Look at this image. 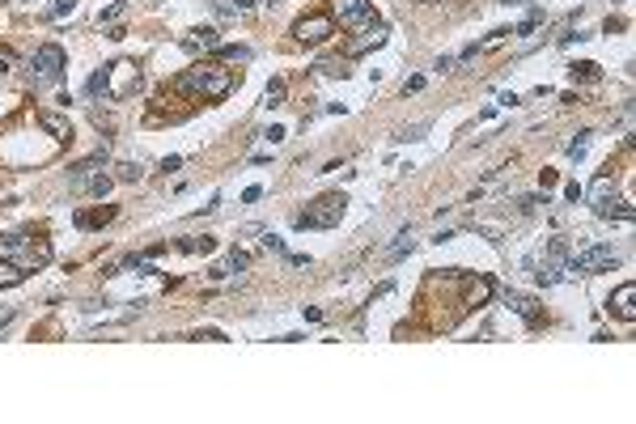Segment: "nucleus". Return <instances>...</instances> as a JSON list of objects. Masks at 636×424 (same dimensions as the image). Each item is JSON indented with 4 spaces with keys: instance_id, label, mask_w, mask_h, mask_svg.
I'll list each match as a JSON object with an SVG mask.
<instances>
[{
    "instance_id": "f257e3e1",
    "label": "nucleus",
    "mask_w": 636,
    "mask_h": 424,
    "mask_svg": "<svg viewBox=\"0 0 636 424\" xmlns=\"http://www.w3.org/2000/svg\"><path fill=\"white\" fill-rule=\"evenodd\" d=\"M179 89L191 98H204V102H221V98L234 89V72L221 64H200V68H187L179 77Z\"/></svg>"
},
{
    "instance_id": "f03ea898",
    "label": "nucleus",
    "mask_w": 636,
    "mask_h": 424,
    "mask_svg": "<svg viewBox=\"0 0 636 424\" xmlns=\"http://www.w3.org/2000/svg\"><path fill=\"white\" fill-rule=\"evenodd\" d=\"M344 208H348V199H344V195H318L306 212L293 216V225H297V230H331V225H339Z\"/></svg>"
},
{
    "instance_id": "7ed1b4c3",
    "label": "nucleus",
    "mask_w": 636,
    "mask_h": 424,
    "mask_svg": "<svg viewBox=\"0 0 636 424\" xmlns=\"http://www.w3.org/2000/svg\"><path fill=\"white\" fill-rule=\"evenodd\" d=\"M611 267H620L615 246H585L565 263V271H573V276H598V271H611Z\"/></svg>"
},
{
    "instance_id": "20e7f679",
    "label": "nucleus",
    "mask_w": 636,
    "mask_h": 424,
    "mask_svg": "<svg viewBox=\"0 0 636 424\" xmlns=\"http://www.w3.org/2000/svg\"><path fill=\"white\" fill-rule=\"evenodd\" d=\"M64 68H68V56H64L60 43H43L34 52V60H30V72H34L38 85H56L64 77Z\"/></svg>"
},
{
    "instance_id": "39448f33",
    "label": "nucleus",
    "mask_w": 636,
    "mask_h": 424,
    "mask_svg": "<svg viewBox=\"0 0 636 424\" xmlns=\"http://www.w3.org/2000/svg\"><path fill=\"white\" fill-rule=\"evenodd\" d=\"M331 21H339L344 30H365L378 17L370 9V0H331Z\"/></svg>"
},
{
    "instance_id": "423d86ee",
    "label": "nucleus",
    "mask_w": 636,
    "mask_h": 424,
    "mask_svg": "<svg viewBox=\"0 0 636 424\" xmlns=\"http://www.w3.org/2000/svg\"><path fill=\"white\" fill-rule=\"evenodd\" d=\"M102 81H106V93L102 98H128L136 85H140V72H136V64H128V60H119V64H111V68H102Z\"/></svg>"
},
{
    "instance_id": "0eeeda50",
    "label": "nucleus",
    "mask_w": 636,
    "mask_h": 424,
    "mask_svg": "<svg viewBox=\"0 0 636 424\" xmlns=\"http://www.w3.org/2000/svg\"><path fill=\"white\" fill-rule=\"evenodd\" d=\"M331 34H335V21H331V13H310V17H302L297 26H293V38H297V43H306V47L323 43V38H331Z\"/></svg>"
},
{
    "instance_id": "6e6552de",
    "label": "nucleus",
    "mask_w": 636,
    "mask_h": 424,
    "mask_svg": "<svg viewBox=\"0 0 636 424\" xmlns=\"http://www.w3.org/2000/svg\"><path fill=\"white\" fill-rule=\"evenodd\" d=\"M179 47H183V52H191V56L216 52V47H221V30H216V26H195V30H187L179 38Z\"/></svg>"
},
{
    "instance_id": "1a4fd4ad",
    "label": "nucleus",
    "mask_w": 636,
    "mask_h": 424,
    "mask_svg": "<svg viewBox=\"0 0 636 424\" xmlns=\"http://www.w3.org/2000/svg\"><path fill=\"white\" fill-rule=\"evenodd\" d=\"M43 263H52V242H47V238H34V242L21 246V259H17L21 271H34V267H43Z\"/></svg>"
},
{
    "instance_id": "9d476101",
    "label": "nucleus",
    "mask_w": 636,
    "mask_h": 424,
    "mask_svg": "<svg viewBox=\"0 0 636 424\" xmlns=\"http://www.w3.org/2000/svg\"><path fill=\"white\" fill-rule=\"evenodd\" d=\"M102 161H106V148H98L93 157H85V161H77V166L68 170V183H72V187L81 191V187H85V183L93 179V174H98V166H102Z\"/></svg>"
},
{
    "instance_id": "9b49d317",
    "label": "nucleus",
    "mask_w": 636,
    "mask_h": 424,
    "mask_svg": "<svg viewBox=\"0 0 636 424\" xmlns=\"http://www.w3.org/2000/svg\"><path fill=\"white\" fill-rule=\"evenodd\" d=\"M382 43H386V26H382V21H374V26H365V34L352 38L344 52H348V56H365L370 47H382Z\"/></svg>"
},
{
    "instance_id": "f8f14e48",
    "label": "nucleus",
    "mask_w": 636,
    "mask_h": 424,
    "mask_svg": "<svg viewBox=\"0 0 636 424\" xmlns=\"http://www.w3.org/2000/svg\"><path fill=\"white\" fill-rule=\"evenodd\" d=\"M611 310H615L624 322L636 318V284H620L615 293H611Z\"/></svg>"
},
{
    "instance_id": "ddd939ff",
    "label": "nucleus",
    "mask_w": 636,
    "mask_h": 424,
    "mask_svg": "<svg viewBox=\"0 0 636 424\" xmlns=\"http://www.w3.org/2000/svg\"><path fill=\"white\" fill-rule=\"evenodd\" d=\"M505 306H509L513 314H518L522 322H530V327L539 322V306H534L530 297H522V293H505Z\"/></svg>"
},
{
    "instance_id": "4468645a",
    "label": "nucleus",
    "mask_w": 636,
    "mask_h": 424,
    "mask_svg": "<svg viewBox=\"0 0 636 424\" xmlns=\"http://www.w3.org/2000/svg\"><path fill=\"white\" fill-rule=\"evenodd\" d=\"M611 195H615V179H611V174H598L594 187H590V204L602 208V204H611Z\"/></svg>"
},
{
    "instance_id": "2eb2a0df",
    "label": "nucleus",
    "mask_w": 636,
    "mask_h": 424,
    "mask_svg": "<svg viewBox=\"0 0 636 424\" xmlns=\"http://www.w3.org/2000/svg\"><path fill=\"white\" fill-rule=\"evenodd\" d=\"M38 128H43V132H52L60 144H64V140H72V128H68V119H60V115H38Z\"/></svg>"
},
{
    "instance_id": "dca6fc26",
    "label": "nucleus",
    "mask_w": 636,
    "mask_h": 424,
    "mask_svg": "<svg viewBox=\"0 0 636 424\" xmlns=\"http://www.w3.org/2000/svg\"><path fill=\"white\" fill-rule=\"evenodd\" d=\"M21 280H26V271H21L13 259H0V289H17Z\"/></svg>"
},
{
    "instance_id": "f3484780",
    "label": "nucleus",
    "mask_w": 636,
    "mask_h": 424,
    "mask_svg": "<svg viewBox=\"0 0 636 424\" xmlns=\"http://www.w3.org/2000/svg\"><path fill=\"white\" fill-rule=\"evenodd\" d=\"M488 297H492V280H484V276H475V280L467 284V306H484Z\"/></svg>"
},
{
    "instance_id": "a211bd4d",
    "label": "nucleus",
    "mask_w": 636,
    "mask_h": 424,
    "mask_svg": "<svg viewBox=\"0 0 636 424\" xmlns=\"http://www.w3.org/2000/svg\"><path fill=\"white\" fill-rule=\"evenodd\" d=\"M179 251H187V255H212L216 251V238H208V234L204 238H183Z\"/></svg>"
},
{
    "instance_id": "6ab92c4d",
    "label": "nucleus",
    "mask_w": 636,
    "mask_h": 424,
    "mask_svg": "<svg viewBox=\"0 0 636 424\" xmlns=\"http://www.w3.org/2000/svg\"><path fill=\"white\" fill-rule=\"evenodd\" d=\"M284 93H288V85L276 77V81H267V89H263V107L267 111H276V107H284Z\"/></svg>"
},
{
    "instance_id": "aec40b11",
    "label": "nucleus",
    "mask_w": 636,
    "mask_h": 424,
    "mask_svg": "<svg viewBox=\"0 0 636 424\" xmlns=\"http://www.w3.org/2000/svg\"><path fill=\"white\" fill-rule=\"evenodd\" d=\"M216 60H221V64H247V60H251V47H247V43H238V47H216Z\"/></svg>"
},
{
    "instance_id": "412c9836",
    "label": "nucleus",
    "mask_w": 636,
    "mask_h": 424,
    "mask_svg": "<svg viewBox=\"0 0 636 424\" xmlns=\"http://www.w3.org/2000/svg\"><path fill=\"white\" fill-rule=\"evenodd\" d=\"M144 179V166L140 161H119L115 166V183H140Z\"/></svg>"
},
{
    "instance_id": "4be33fe9",
    "label": "nucleus",
    "mask_w": 636,
    "mask_h": 424,
    "mask_svg": "<svg viewBox=\"0 0 636 424\" xmlns=\"http://www.w3.org/2000/svg\"><path fill=\"white\" fill-rule=\"evenodd\" d=\"M111 187H115V179H111V174H102V170H98V174H93V179H89V183H85L81 191H89V195H98V199H102V195H106Z\"/></svg>"
},
{
    "instance_id": "5701e85b",
    "label": "nucleus",
    "mask_w": 636,
    "mask_h": 424,
    "mask_svg": "<svg viewBox=\"0 0 636 424\" xmlns=\"http://www.w3.org/2000/svg\"><path fill=\"white\" fill-rule=\"evenodd\" d=\"M111 216H115V208H98V212H81V216H77V225H81V230H93V225H106Z\"/></svg>"
},
{
    "instance_id": "b1692460",
    "label": "nucleus",
    "mask_w": 636,
    "mask_h": 424,
    "mask_svg": "<svg viewBox=\"0 0 636 424\" xmlns=\"http://www.w3.org/2000/svg\"><path fill=\"white\" fill-rule=\"evenodd\" d=\"M598 216H615V221H632V204L628 199H615V204H602Z\"/></svg>"
},
{
    "instance_id": "393cba45",
    "label": "nucleus",
    "mask_w": 636,
    "mask_h": 424,
    "mask_svg": "<svg viewBox=\"0 0 636 424\" xmlns=\"http://www.w3.org/2000/svg\"><path fill=\"white\" fill-rule=\"evenodd\" d=\"M411 234H399V242H390V251H386V263H395V259H403V255H411Z\"/></svg>"
},
{
    "instance_id": "a878e982",
    "label": "nucleus",
    "mask_w": 636,
    "mask_h": 424,
    "mask_svg": "<svg viewBox=\"0 0 636 424\" xmlns=\"http://www.w3.org/2000/svg\"><path fill=\"white\" fill-rule=\"evenodd\" d=\"M21 246H26V234H5V238H0V259H9V255H17Z\"/></svg>"
},
{
    "instance_id": "bb28decb",
    "label": "nucleus",
    "mask_w": 636,
    "mask_h": 424,
    "mask_svg": "<svg viewBox=\"0 0 636 424\" xmlns=\"http://www.w3.org/2000/svg\"><path fill=\"white\" fill-rule=\"evenodd\" d=\"M598 81L602 77V72H598V64H590V60H581V64H573V81Z\"/></svg>"
},
{
    "instance_id": "cd10ccee",
    "label": "nucleus",
    "mask_w": 636,
    "mask_h": 424,
    "mask_svg": "<svg viewBox=\"0 0 636 424\" xmlns=\"http://www.w3.org/2000/svg\"><path fill=\"white\" fill-rule=\"evenodd\" d=\"M124 13H128V0H115L111 9H102V17H98V21H102V26H115V21L124 17Z\"/></svg>"
},
{
    "instance_id": "c85d7f7f",
    "label": "nucleus",
    "mask_w": 636,
    "mask_h": 424,
    "mask_svg": "<svg viewBox=\"0 0 636 424\" xmlns=\"http://www.w3.org/2000/svg\"><path fill=\"white\" fill-rule=\"evenodd\" d=\"M124 267H128V271H140V276H149V271H157V267H153L149 259H144V255H132V259H128Z\"/></svg>"
},
{
    "instance_id": "c756f323",
    "label": "nucleus",
    "mask_w": 636,
    "mask_h": 424,
    "mask_svg": "<svg viewBox=\"0 0 636 424\" xmlns=\"http://www.w3.org/2000/svg\"><path fill=\"white\" fill-rule=\"evenodd\" d=\"M585 148H590V132H581V136L569 144V157H577V161H581V157H585Z\"/></svg>"
},
{
    "instance_id": "7c9ffc66",
    "label": "nucleus",
    "mask_w": 636,
    "mask_h": 424,
    "mask_svg": "<svg viewBox=\"0 0 636 424\" xmlns=\"http://www.w3.org/2000/svg\"><path fill=\"white\" fill-rule=\"evenodd\" d=\"M318 68H323V72H331V77H344V64H339V60H323V64H318Z\"/></svg>"
},
{
    "instance_id": "2f4dec72",
    "label": "nucleus",
    "mask_w": 636,
    "mask_h": 424,
    "mask_svg": "<svg viewBox=\"0 0 636 424\" xmlns=\"http://www.w3.org/2000/svg\"><path fill=\"white\" fill-rule=\"evenodd\" d=\"M263 246H272V251H284V238H276L272 230H263Z\"/></svg>"
},
{
    "instance_id": "473e14b6",
    "label": "nucleus",
    "mask_w": 636,
    "mask_h": 424,
    "mask_svg": "<svg viewBox=\"0 0 636 424\" xmlns=\"http://www.w3.org/2000/svg\"><path fill=\"white\" fill-rule=\"evenodd\" d=\"M263 140H272V144H276V140H284V128H280V123H272V128L263 132Z\"/></svg>"
},
{
    "instance_id": "72a5a7b5",
    "label": "nucleus",
    "mask_w": 636,
    "mask_h": 424,
    "mask_svg": "<svg viewBox=\"0 0 636 424\" xmlns=\"http://www.w3.org/2000/svg\"><path fill=\"white\" fill-rule=\"evenodd\" d=\"M64 13H72V0H56L52 5V17H64Z\"/></svg>"
},
{
    "instance_id": "f704fd0d",
    "label": "nucleus",
    "mask_w": 636,
    "mask_h": 424,
    "mask_svg": "<svg viewBox=\"0 0 636 424\" xmlns=\"http://www.w3.org/2000/svg\"><path fill=\"white\" fill-rule=\"evenodd\" d=\"M403 89H407V93H420V89H424V77H407Z\"/></svg>"
},
{
    "instance_id": "c9c22d12",
    "label": "nucleus",
    "mask_w": 636,
    "mask_h": 424,
    "mask_svg": "<svg viewBox=\"0 0 636 424\" xmlns=\"http://www.w3.org/2000/svg\"><path fill=\"white\" fill-rule=\"evenodd\" d=\"M259 195H263V187H247V191H242V199H247V204H255Z\"/></svg>"
},
{
    "instance_id": "e433bc0d",
    "label": "nucleus",
    "mask_w": 636,
    "mask_h": 424,
    "mask_svg": "<svg viewBox=\"0 0 636 424\" xmlns=\"http://www.w3.org/2000/svg\"><path fill=\"white\" fill-rule=\"evenodd\" d=\"M229 9H238V13H247V9H255V0H234Z\"/></svg>"
},
{
    "instance_id": "4c0bfd02",
    "label": "nucleus",
    "mask_w": 636,
    "mask_h": 424,
    "mask_svg": "<svg viewBox=\"0 0 636 424\" xmlns=\"http://www.w3.org/2000/svg\"><path fill=\"white\" fill-rule=\"evenodd\" d=\"M5 322H13V310H0V327H5Z\"/></svg>"
}]
</instances>
